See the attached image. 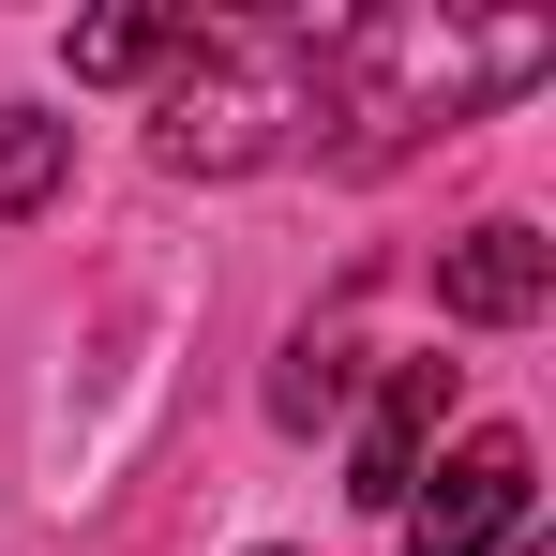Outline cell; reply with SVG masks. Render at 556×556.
Returning <instances> with one entry per match:
<instances>
[{
    "instance_id": "1",
    "label": "cell",
    "mask_w": 556,
    "mask_h": 556,
    "mask_svg": "<svg viewBox=\"0 0 556 556\" xmlns=\"http://www.w3.org/2000/svg\"><path fill=\"white\" fill-rule=\"evenodd\" d=\"M346 61L376 76V136H406V121H466V105H496V91H527L556 61V30L542 15H362L346 30Z\"/></svg>"
},
{
    "instance_id": "2",
    "label": "cell",
    "mask_w": 556,
    "mask_h": 556,
    "mask_svg": "<svg viewBox=\"0 0 556 556\" xmlns=\"http://www.w3.org/2000/svg\"><path fill=\"white\" fill-rule=\"evenodd\" d=\"M286 121H301V76H286L271 46L195 30V61L166 76V105H151V166H166V181H241Z\"/></svg>"
},
{
    "instance_id": "3",
    "label": "cell",
    "mask_w": 556,
    "mask_h": 556,
    "mask_svg": "<svg viewBox=\"0 0 556 556\" xmlns=\"http://www.w3.org/2000/svg\"><path fill=\"white\" fill-rule=\"evenodd\" d=\"M527 496H542L527 481V437H466L391 527H406V556H496V542H527Z\"/></svg>"
},
{
    "instance_id": "4",
    "label": "cell",
    "mask_w": 556,
    "mask_h": 556,
    "mask_svg": "<svg viewBox=\"0 0 556 556\" xmlns=\"http://www.w3.org/2000/svg\"><path fill=\"white\" fill-rule=\"evenodd\" d=\"M437 421H452V362H391V376H376L362 452H346V496H362V511H406L421 466H437Z\"/></svg>"
},
{
    "instance_id": "5",
    "label": "cell",
    "mask_w": 556,
    "mask_h": 556,
    "mask_svg": "<svg viewBox=\"0 0 556 556\" xmlns=\"http://www.w3.org/2000/svg\"><path fill=\"white\" fill-rule=\"evenodd\" d=\"M542 301H556V241H542V226H466V241H437V316L527 331Z\"/></svg>"
},
{
    "instance_id": "6",
    "label": "cell",
    "mask_w": 556,
    "mask_h": 556,
    "mask_svg": "<svg viewBox=\"0 0 556 556\" xmlns=\"http://www.w3.org/2000/svg\"><path fill=\"white\" fill-rule=\"evenodd\" d=\"M181 61H195V15H76V91H136Z\"/></svg>"
},
{
    "instance_id": "7",
    "label": "cell",
    "mask_w": 556,
    "mask_h": 556,
    "mask_svg": "<svg viewBox=\"0 0 556 556\" xmlns=\"http://www.w3.org/2000/svg\"><path fill=\"white\" fill-rule=\"evenodd\" d=\"M61 166H76V121L0 105V226H15V211H46V195H61Z\"/></svg>"
},
{
    "instance_id": "8",
    "label": "cell",
    "mask_w": 556,
    "mask_h": 556,
    "mask_svg": "<svg viewBox=\"0 0 556 556\" xmlns=\"http://www.w3.org/2000/svg\"><path fill=\"white\" fill-rule=\"evenodd\" d=\"M331 406H346V331H301L286 376H271V421H286V437H316Z\"/></svg>"
},
{
    "instance_id": "9",
    "label": "cell",
    "mask_w": 556,
    "mask_h": 556,
    "mask_svg": "<svg viewBox=\"0 0 556 556\" xmlns=\"http://www.w3.org/2000/svg\"><path fill=\"white\" fill-rule=\"evenodd\" d=\"M511 556H542V542H511Z\"/></svg>"
}]
</instances>
